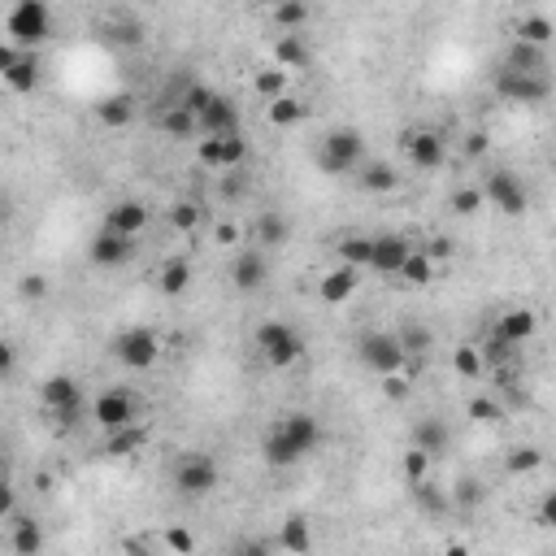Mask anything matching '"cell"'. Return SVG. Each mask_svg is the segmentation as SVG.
<instances>
[{"mask_svg":"<svg viewBox=\"0 0 556 556\" xmlns=\"http://www.w3.org/2000/svg\"><path fill=\"white\" fill-rule=\"evenodd\" d=\"M322 443V422L313 413H283L265 431L261 439V457L265 465H274V470H287V465H296L304 461L309 452H318Z\"/></svg>","mask_w":556,"mask_h":556,"instance_id":"obj_1","label":"cell"},{"mask_svg":"<svg viewBox=\"0 0 556 556\" xmlns=\"http://www.w3.org/2000/svg\"><path fill=\"white\" fill-rule=\"evenodd\" d=\"M361 157H365V135H361L357 126H335V131L322 135L318 165L326 174H357Z\"/></svg>","mask_w":556,"mask_h":556,"instance_id":"obj_2","label":"cell"},{"mask_svg":"<svg viewBox=\"0 0 556 556\" xmlns=\"http://www.w3.org/2000/svg\"><path fill=\"white\" fill-rule=\"evenodd\" d=\"M253 343H257L261 361L274 365V370H287V365H296L304 357V335H300L292 322H261Z\"/></svg>","mask_w":556,"mask_h":556,"instance_id":"obj_3","label":"cell"},{"mask_svg":"<svg viewBox=\"0 0 556 556\" xmlns=\"http://www.w3.org/2000/svg\"><path fill=\"white\" fill-rule=\"evenodd\" d=\"M5 31H9V44H18V48H40L53 35V9H48V0H18L9 9Z\"/></svg>","mask_w":556,"mask_h":556,"instance_id":"obj_4","label":"cell"},{"mask_svg":"<svg viewBox=\"0 0 556 556\" xmlns=\"http://www.w3.org/2000/svg\"><path fill=\"white\" fill-rule=\"evenodd\" d=\"M496 96L509 104H543L552 96V74L548 70H513V65H500L496 70Z\"/></svg>","mask_w":556,"mask_h":556,"instance_id":"obj_5","label":"cell"},{"mask_svg":"<svg viewBox=\"0 0 556 556\" xmlns=\"http://www.w3.org/2000/svg\"><path fill=\"white\" fill-rule=\"evenodd\" d=\"M357 357L365 370H374V374L382 378V374L404 370L409 352H404V343H400L396 331H365V335L357 339Z\"/></svg>","mask_w":556,"mask_h":556,"instance_id":"obj_6","label":"cell"},{"mask_svg":"<svg viewBox=\"0 0 556 556\" xmlns=\"http://www.w3.org/2000/svg\"><path fill=\"white\" fill-rule=\"evenodd\" d=\"M40 400H44V409L53 413V422H57V426H79V417H83V387L70 374L44 378Z\"/></svg>","mask_w":556,"mask_h":556,"instance_id":"obj_7","label":"cell"},{"mask_svg":"<svg viewBox=\"0 0 556 556\" xmlns=\"http://www.w3.org/2000/svg\"><path fill=\"white\" fill-rule=\"evenodd\" d=\"M213 487H218V461L204 457V452H187V457H179V465H174V491H179L183 500L209 496Z\"/></svg>","mask_w":556,"mask_h":556,"instance_id":"obj_8","label":"cell"},{"mask_svg":"<svg viewBox=\"0 0 556 556\" xmlns=\"http://www.w3.org/2000/svg\"><path fill=\"white\" fill-rule=\"evenodd\" d=\"M482 196L491 209H500L504 218H521L526 209H531V192L521 187L513 170H491L487 179H482Z\"/></svg>","mask_w":556,"mask_h":556,"instance_id":"obj_9","label":"cell"},{"mask_svg":"<svg viewBox=\"0 0 556 556\" xmlns=\"http://www.w3.org/2000/svg\"><path fill=\"white\" fill-rule=\"evenodd\" d=\"M0 79L9 92H35L40 87V57H35V48H18V44H5L0 48Z\"/></svg>","mask_w":556,"mask_h":556,"instance_id":"obj_10","label":"cell"},{"mask_svg":"<svg viewBox=\"0 0 556 556\" xmlns=\"http://www.w3.org/2000/svg\"><path fill=\"white\" fill-rule=\"evenodd\" d=\"M114 357L126 365V370H153L161 357V339L153 326H131L114 339Z\"/></svg>","mask_w":556,"mask_h":556,"instance_id":"obj_11","label":"cell"},{"mask_svg":"<svg viewBox=\"0 0 556 556\" xmlns=\"http://www.w3.org/2000/svg\"><path fill=\"white\" fill-rule=\"evenodd\" d=\"M131 253H135V235H122L114 226H100L96 235H92V243H87V257H92V265H100V270L126 265Z\"/></svg>","mask_w":556,"mask_h":556,"instance_id":"obj_12","label":"cell"},{"mask_svg":"<svg viewBox=\"0 0 556 556\" xmlns=\"http://www.w3.org/2000/svg\"><path fill=\"white\" fill-rule=\"evenodd\" d=\"M404 157H409V165L413 170H439L443 165V157H448V144H443V135L439 131H409L404 135Z\"/></svg>","mask_w":556,"mask_h":556,"instance_id":"obj_13","label":"cell"},{"mask_svg":"<svg viewBox=\"0 0 556 556\" xmlns=\"http://www.w3.org/2000/svg\"><path fill=\"white\" fill-rule=\"evenodd\" d=\"M96 426L109 435V431H122V426H131L139 417V404H135V396L131 392H104V396L96 400Z\"/></svg>","mask_w":556,"mask_h":556,"instance_id":"obj_14","label":"cell"},{"mask_svg":"<svg viewBox=\"0 0 556 556\" xmlns=\"http://www.w3.org/2000/svg\"><path fill=\"white\" fill-rule=\"evenodd\" d=\"M265 278H270V261H265L261 248L235 253V261H231V283H235V292H261Z\"/></svg>","mask_w":556,"mask_h":556,"instance_id":"obj_15","label":"cell"},{"mask_svg":"<svg viewBox=\"0 0 556 556\" xmlns=\"http://www.w3.org/2000/svg\"><path fill=\"white\" fill-rule=\"evenodd\" d=\"M413 253V243L404 235H374V253H370V270L378 274H400L404 261Z\"/></svg>","mask_w":556,"mask_h":556,"instance_id":"obj_16","label":"cell"},{"mask_svg":"<svg viewBox=\"0 0 556 556\" xmlns=\"http://www.w3.org/2000/svg\"><path fill=\"white\" fill-rule=\"evenodd\" d=\"M239 131V109L231 96H213L209 109L200 114V135H235Z\"/></svg>","mask_w":556,"mask_h":556,"instance_id":"obj_17","label":"cell"},{"mask_svg":"<svg viewBox=\"0 0 556 556\" xmlns=\"http://www.w3.org/2000/svg\"><path fill=\"white\" fill-rule=\"evenodd\" d=\"M448 422L435 413H426V417H417L413 422V448H422V452H431V457H443L448 452Z\"/></svg>","mask_w":556,"mask_h":556,"instance_id":"obj_18","label":"cell"},{"mask_svg":"<svg viewBox=\"0 0 556 556\" xmlns=\"http://www.w3.org/2000/svg\"><path fill=\"white\" fill-rule=\"evenodd\" d=\"M357 283H361V278H357V265H343V261H339L335 270H331V274L318 283L322 304H348V296L357 292Z\"/></svg>","mask_w":556,"mask_h":556,"instance_id":"obj_19","label":"cell"},{"mask_svg":"<svg viewBox=\"0 0 556 556\" xmlns=\"http://www.w3.org/2000/svg\"><path fill=\"white\" fill-rule=\"evenodd\" d=\"M104 226H114L122 235H135L148 226V209L139 204V200H118V204H109V213H104Z\"/></svg>","mask_w":556,"mask_h":556,"instance_id":"obj_20","label":"cell"},{"mask_svg":"<svg viewBox=\"0 0 556 556\" xmlns=\"http://www.w3.org/2000/svg\"><path fill=\"white\" fill-rule=\"evenodd\" d=\"M496 331H500L504 339H513L517 348H521V343H531V339H535L539 313H535V309H509V313H500Z\"/></svg>","mask_w":556,"mask_h":556,"instance_id":"obj_21","label":"cell"},{"mask_svg":"<svg viewBox=\"0 0 556 556\" xmlns=\"http://www.w3.org/2000/svg\"><path fill=\"white\" fill-rule=\"evenodd\" d=\"M9 548L18 556H35L44 548V531L31 521V517H9Z\"/></svg>","mask_w":556,"mask_h":556,"instance_id":"obj_22","label":"cell"},{"mask_svg":"<svg viewBox=\"0 0 556 556\" xmlns=\"http://www.w3.org/2000/svg\"><path fill=\"white\" fill-rule=\"evenodd\" d=\"M161 131L170 139H196L200 135V118L187 104H165L161 109Z\"/></svg>","mask_w":556,"mask_h":556,"instance_id":"obj_23","label":"cell"},{"mask_svg":"<svg viewBox=\"0 0 556 556\" xmlns=\"http://www.w3.org/2000/svg\"><path fill=\"white\" fill-rule=\"evenodd\" d=\"M513 40H526V44H539V48H548L556 40V22L548 14H521L517 18V31Z\"/></svg>","mask_w":556,"mask_h":556,"instance_id":"obj_24","label":"cell"},{"mask_svg":"<svg viewBox=\"0 0 556 556\" xmlns=\"http://www.w3.org/2000/svg\"><path fill=\"white\" fill-rule=\"evenodd\" d=\"M144 439H148V431L144 426H122V431H109L104 435V457H114V461H122V457H131V452H139L144 448Z\"/></svg>","mask_w":556,"mask_h":556,"instance_id":"obj_25","label":"cell"},{"mask_svg":"<svg viewBox=\"0 0 556 556\" xmlns=\"http://www.w3.org/2000/svg\"><path fill=\"white\" fill-rule=\"evenodd\" d=\"M357 179L365 192H374V196H382V192H396L400 187V174L396 165H387V161H370V165H361Z\"/></svg>","mask_w":556,"mask_h":556,"instance_id":"obj_26","label":"cell"},{"mask_svg":"<svg viewBox=\"0 0 556 556\" xmlns=\"http://www.w3.org/2000/svg\"><path fill=\"white\" fill-rule=\"evenodd\" d=\"M274 543H278V552H313V531H309L304 517H287Z\"/></svg>","mask_w":556,"mask_h":556,"instance_id":"obj_27","label":"cell"},{"mask_svg":"<svg viewBox=\"0 0 556 556\" xmlns=\"http://www.w3.org/2000/svg\"><path fill=\"white\" fill-rule=\"evenodd\" d=\"M500 65H513V70H548V48L526 44V40H513Z\"/></svg>","mask_w":556,"mask_h":556,"instance_id":"obj_28","label":"cell"},{"mask_svg":"<svg viewBox=\"0 0 556 556\" xmlns=\"http://www.w3.org/2000/svg\"><path fill=\"white\" fill-rule=\"evenodd\" d=\"M157 283H161V292H165V296H183V292L192 287V261H187V257H170L165 265H161Z\"/></svg>","mask_w":556,"mask_h":556,"instance_id":"obj_29","label":"cell"},{"mask_svg":"<svg viewBox=\"0 0 556 556\" xmlns=\"http://www.w3.org/2000/svg\"><path fill=\"white\" fill-rule=\"evenodd\" d=\"M287 239H292V222L283 218V213H274V209L261 213L257 218V243L261 248H283Z\"/></svg>","mask_w":556,"mask_h":556,"instance_id":"obj_30","label":"cell"},{"mask_svg":"<svg viewBox=\"0 0 556 556\" xmlns=\"http://www.w3.org/2000/svg\"><path fill=\"white\" fill-rule=\"evenodd\" d=\"M478 348H482V361H487V370H504V365L513 361V352H517V343H513V339L500 335L496 326L487 331V339H482Z\"/></svg>","mask_w":556,"mask_h":556,"instance_id":"obj_31","label":"cell"},{"mask_svg":"<svg viewBox=\"0 0 556 556\" xmlns=\"http://www.w3.org/2000/svg\"><path fill=\"white\" fill-rule=\"evenodd\" d=\"M396 335H400V343H404L409 357H426V352L435 348V331H431L426 322H404Z\"/></svg>","mask_w":556,"mask_h":556,"instance_id":"obj_32","label":"cell"},{"mask_svg":"<svg viewBox=\"0 0 556 556\" xmlns=\"http://www.w3.org/2000/svg\"><path fill=\"white\" fill-rule=\"evenodd\" d=\"M96 118L104 122V126H126V122L135 118V100L126 96V92H118V96H104V104H96Z\"/></svg>","mask_w":556,"mask_h":556,"instance_id":"obj_33","label":"cell"},{"mask_svg":"<svg viewBox=\"0 0 556 556\" xmlns=\"http://www.w3.org/2000/svg\"><path fill=\"white\" fill-rule=\"evenodd\" d=\"M309 48H304V40L300 35H278L274 44V65H283V70H300V65H309Z\"/></svg>","mask_w":556,"mask_h":556,"instance_id":"obj_34","label":"cell"},{"mask_svg":"<svg viewBox=\"0 0 556 556\" xmlns=\"http://www.w3.org/2000/svg\"><path fill=\"white\" fill-rule=\"evenodd\" d=\"M400 278H404V283H413V287H426V283H435V257H431L426 248L409 253V261H404Z\"/></svg>","mask_w":556,"mask_h":556,"instance_id":"obj_35","label":"cell"},{"mask_svg":"<svg viewBox=\"0 0 556 556\" xmlns=\"http://www.w3.org/2000/svg\"><path fill=\"white\" fill-rule=\"evenodd\" d=\"M452 370H457L461 378H482L487 374L482 348H478V343H461V348H452Z\"/></svg>","mask_w":556,"mask_h":556,"instance_id":"obj_36","label":"cell"},{"mask_svg":"<svg viewBox=\"0 0 556 556\" xmlns=\"http://www.w3.org/2000/svg\"><path fill=\"white\" fill-rule=\"evenodd\" d=\"M253 87H257V96H265V100L287 96V70H283V65H265V70H257Z\"/></svg>","mask_w":556,"mask_h":556,"instance_id":"obj_37","label":"cell"},{"mask_svg":"<svg viewBox=\"0 0 556 556\" xmlns=\"http://www.w3.org/2000/svg\"><path fill=\"white\" fill-rule=\"evenodd\" d=\"M409 487H413V504H417V509H426V513H443V509L452 504V496H443V491H439L431 478H422V482H409Z\"/></svg>","mask_w":556,"mask_h":556,"instance_id":"obj_38","label":"cell"},{"mask_svg":"<svg viewBox=\"0 0 556 556\" xmlns=\"http://www.w3.org/2000/svg\"><path fill=\"white\" fill-rule=\"evenodd\" d=\"M270 14H274L278 31H300V26L309 22V5H304V0H283V5H274Z\"/></svg>","mask_w":556,"mask_h":556,"instance_id":"obj_39","label":"cell"},{"mask_svg":"<svg viewBox=\"0 0 556 556\" xmlns=\"http://www.w3.org/2000/svg\"><path fill=\"white\" fill-rule=\"evenodd\" d=\"M335 253H339V261H343V265H357V270H361V265H370L374 239H370V235H348V239H343V243L335 248Z\"/></svg>","mask_w":556,"mask_h":556,"instance_id":"obj_40","label":"cell"},{"mask_svg":"<svg viewBox=\"0 0 556 556\" xmlns=\"http://www.w3.org/2000/svg\"><path fill=\"white\" fill-rule=\"evenodd\" d=\"M265 118H270V126H296V122L304 118V104H300L296 96H278V100H270Z\"/></svg>","mask_w":556,"mask_h":556,"instance_id":"obj_41","label":"cell"},{"mask_svg":"<svg viewBox=\"0 0 556 556\" xmlns=\"http://www.w3.org/2000/svg\"><path fill=\"white\" fill-rule=\"evenodd\" d=\"M539 465H543V452H539L535 443H521V448H513V452L504 457V470H509V474H535Z\"/></svg>","mask_w":556,"mask_h":556,"instance_id":"obj_42","label":"cell"},{"mask_svg":"<svg viewBox=\"0 0 556 556\" xmlns=\"http://www.w3.org/2000/svg\"><path fill=\"white\" fill-rule=\"evenodd\" d=\"M196 153L209 170H226V135H200L196 139Z\"/></svg>","mask_w":556,"mask_h":556,"instance_id":"obj_43","label":"cell"},{"mask_svg":"<svg viewBox=\"0 0 556 556\" xmlns=\"http://www.w3.org/2000/svg\"><path fill=\"white\" fill-rule=\"evenodd\" d=\"M465 413L474 417L478 426H500V422H504V404H500V400H487V396H474Z\"/></svg>","mask_w":556,"mask_h":556,"instance_id":"obj_44","label":"cell"},{"mask_svg":"<svg viewBox=\"0 0 556 556\" xmlns=\"http://www.w3.org/2000/svg\"><path fill=\"white\" fill-rule=\"evenodd\" d=\"M448 204H452V213H461V218H474L478 209L487 204V196H482V187H457Z\"/></svg>","mask_w":556,"mask_h":556,"instance_id":"obj_45","label":"cell"},{"mask_svg":"<svg viewBox=\"0 0 556 556\" xmlns=\"http://www.w3.org/2000/svg\"><path fill=\"white\" fill-rule=\"evenodd\" d=\"M431 452H422V448H409L404 452V461H400V470H404V478L409 482H422V478H431Z\"/></svg>","mask_w":556,"mask_h":556,"instance_id":"obj_46","label":"cell"},{"mask_svg":"<svg viewBox=\"0 0 556 556\" xmlns=\"http://www.w3.org/2000/svg\"><path fill=\"white\" fill-rule=\"evenodd\" d=\"M170 226H174V231H196L200 226V204L196 200H179V204L170 209Z\"/></svg>","mask_w":556,"mask_h":556,"instance_id":"obj_47","label":"cell"},{"mask_svg":"<svg viewBox=\"0 0 556 556\" xmlns=\"http://www.w3.org/2000/svg\"><path fill=\"white\" fill-rule=\"evenodd\" d=\"M478 500H482V487H478L474 478H461L457 491H452V504H465V509H474Z\"/></svg>","mask_w":556,"mask_h":556,"instance_id":"obj_48","label":"cell"},{"mask_svg":"<svg viewBox=\"0 0 556 556\" xmlns=\"http://www.w3.org/2000/svg\"><path fill=\"white\" fill-rule=\"evenodd\" d=\"M382 396L396 400V404H400V400H409V378L400 374V370H396V374H382Z\"/></svg>","mask_w":556,"mask_h":556,"instance_id":"obj_49","label":"cell"},{"mask_svg":"<svg viewBox=\"0 0 556 556\" xmlns=\"http://www.w3.org/2000/svg\"><path fill=\"white\" fill-rule=\"evenodd\" d=\"M109 35L118 44H144V26L139 22H118V26H109Z\"/></svg>","mask_w":556,"mask_h":556,"instance_id":"obj_50","label":"cell"},{"mask_svg":"<svg viewBox=\"0 0 556 556\" xmlns=\"http://www.w3.org/2000/svg\"><path fill=\"white\" fill-rule=\"evenodd\" d=\"M22 296H26V300H44V296H48V283H44L40 274L22 278Z\"/></svg>","mask_w":556,"mask_h":556,"instance_id":"obj_51","label":"cell"},{"mask_svg":"<svg viewBox=\"0 0 556 556\" xmlns=\"http://www.w3.org/2000/svg\"><path fill=\"white\" fill-rule=\"evenodd\" d=\"M539 521H543V526H552V531H556V491H548V496L539 500Z\"/></svg>","mask_w":556,"mask_h":556,"instance_id":"obj_52","label":"cell"},{"mask_svg":"<svg viewBox=\"0 0 556 556\" xmlns=\"http://www.w3.org/2000/svg\"><path fill=\"white\" fill-rule=\"evenodd\" d=\"M165 548H174V552H192V548H196V539L187 535V531H170V535H165Z\"/></svg>","mask_w":556,"mask_h":556,"instance_id":"obj_53","label":"cell"},{"mask_svg":"<svg viewBox=\"0 0 556 556\" xmlns=\"http://www.w3.org/2000/svg\"><path fill=\"white\" fill-rule=\"evenodd\" d=\"M465 153H470V157H482V153H487V135H482V131H470V135H465Z\"/></svg>","mask_w":556,"mask_h":556,"instance_id":"obj_54","label":"cell"},{"mask_svg":"<svg viewBox=\"0 0 556 556\" xmlns=\"http://www.w3.org/2000/svg\"><path fill=\"white\" fill-rule=\"evenodd\" d=\"M426 253H431V257H435V261L452 257V239H443V235H439V239H431V243H426Z\"/></svg>","mask_w":556,"mask_h":556,"instance_id":"obj_55","label":"cell"},{"mask_svg":"<svg viewBox=\"0 0 556 556\" xmlns=\"http://www.w3.org/2000/svg\"><path fill=\"white\" fill-rule=\"evenodd\" d=\"M218 243H235V226H231V222H222L218 226Z\"/></svg>","mask_w":556,"mask_h":556,"instance_id":"obj_56","label":"cell"},{"mask_svg":"<svg viewBox=\"0 0 556 556\" xmlns=\"http://www.w3.org/2000/svg\"><path fill=\"white\" fill-rule=\"evenodd\" d=\"M0 370H5V374H14V348H5V352H0Z\"/></svg>","mask_w":556,"mask_h":556,"instance_id":"obj_57","label":"cell"},{"mask_svg":"<svg viewBox=\"0 0 556 556\" xmlns=\"http://www.w3.org/2000/svg\"><path fill=\"white\" fill-rule=\"evenodd\" d=\"M261 9H274V5H283V0H257Z\"/></svg>","mask_w":556,"mask_h":556,"instance_id":"obj_58","label":"cell"},{"mask_svg":"<svg viewBox=\"0 0 556 556\" xmlns=\"http://www.w3.org/2000/svg\"><path fill=\"white\" fill-rule=\"evenodd\" d=\"M517 5H521V0H517Z\"/></svg>","mask_w":556,"mask_h":556,"instance_id":"obj_59","label":"cell"}]
</instances>
